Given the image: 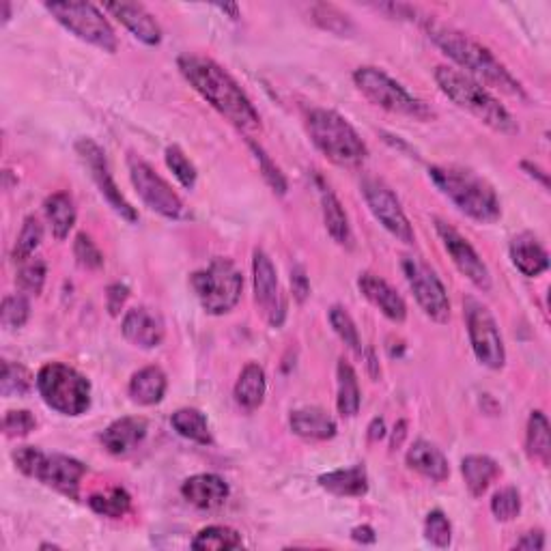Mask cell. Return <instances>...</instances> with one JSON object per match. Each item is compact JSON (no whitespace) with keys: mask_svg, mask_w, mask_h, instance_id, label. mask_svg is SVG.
Masks as SVG:
<instances>
[{"mask_svg":"<svg viewBox=\"0 0 551 551\" xmlns=\"http://www.w3.org/2000/svg\"><path fill=\"white\" fill-rule=\"evenodd\" d=\"M465 321L476 360L491 371H500L506 364V349L498 321L489 308L476 300H465Z\"/></svg>","mask_w":551,"mask_h":551,"instance_id":"obj_13","label":"cell"},{"mask_svg":"<svg viewBox=\"0 0 551 551\" xmlns=\"http://www.w3.org/2000/svg\"><path fill=\"white\" fill-rule=\"evenodd\" d=\"M429 177L446 199L461 214L480 222L493 224L502 216V205L491 183L461 166H431Z\"/></svg>","mask_w":551,"mask_h":551,"instance_id":"obj_3","label":"cell"},{"mask_svg":"<svg viewBox=\"0 0 551 551\" xmlns=\"http://www.w3.org/2000/svg\"><path fill=\"white\" fill-rule=\"evenodd\" d=\"M177 67L181 76L190 82V87L226 121H231L244 132L261 130V115L257 108L222 65L201 54H181Z\"/></svg>","mask_w":551,"mask_h":551,"instance_id":"obj_1","label":"cell"},{"mask_svg":"<svg viewBox=\"0 0 551 551\" xmlns=\"http://www.w3.org/2000/svg\"><path fill=\"white\" fill-rule=\"evenodd\" d=\"M491 513L498 521H513L521 513V496L515 487H504L491 498Z\"/></svg>","mask_w":551,"mask_h":551,"instance_id":"obj_44","label":"cell"},{"mask_svg":"<svg viewBox=\"0 0 551 551\" xmlns=\"http://www.w3.org/2000/svg\"><path fill=\"white\" fill-rule=\"evenodd\" d=\"M461 474L472 498L485 496L493 480L500 476V465L487 455H468L461 461Z\"/></svg>","mask_w":551,"mask_h":551,"instance_id":"obj_30","label":"cell"},{"mask_svg":"<svg viewBox=\"0 0 551 551\" xmlns=\"http://www.w3.org/2000/svg\"><path fill=\"white\" fill-rule=\"evenodd\" d=\"M401 267L409 289H412L418 306L422 308L429 319L435 323H448L450 321V300L448 291L440 276L435 274L431 265H427L420 257L414 254H405L401 259Z\"/></svg>","mask_w":551,"mask_h":551,"instance_id":"obj_12","label":"cell"},{"mask_svg":"<svg viewBox=\"0 0 551 551\" xmlns=\"http://www.w3.org/2000/svg\"><path fill=\"white\" fill-rule=\"evenodd\" d=\"M164 160H166L168 171H171L177 177V181L181 183V186L186 190H194L196 179H199V173H196V166L190 162L188 155L181 151V147H177V145L168 147L166 153H164Z\"/></svg>","mask_w":551,"mask_h":551,"instance_id":"obj_41","label":"cell"},{"mask_svg":"<svg viewBox=\"0 0 551 551\" xmlns=\"http://www.w3.org/2000/svg\"><path fill=\"white\" fill-rule=\"evenodd\" d=\"M149 422L143 416H125L112 422L102 433V446L115 457L130 455L147 437Z\"/></svg>","mask_w":551,"mask_h":551,"instance_id":"obj_22","label":"cell"},{"mask_svg":"<svg viewBox=\"0 0 551 551\" xmlns=\"http://www.w3.org/2000/svg\"><path fill=\"white\" fill-rule=\"evenodd\" d=\"M218 9H220L222 13H229V16H231L233 20H237V18H239V7H237L235 3H229V5H218Z\"/></svg>","mask_w":551,"mask_h":551,"instance_id":"obj_55","label":"cell"},{"mask_svg":"<svg viewBox=\"0 0 551 551\" xmlns=\"http://www.w3.org/2000/svg\"><path fill=\"white\" fill-rule=\"evenodd\" d=\"M13 463L24 474L39 483L63 493L69 500H78L80 483L87 474V465L67 455H48L35 446H20L13 450Z\"/></svg>","mask_w":551,"mask_h":551,"instance_id":"obj_7","label":"cell"},{"mask_svg":"<svg viewBox=\"0 0 551 551\" xmlns=\"http://www.w3.org/2000/svg\"><path fill=\"white\" fill-rule=\"evenodd\" d=\"M319 181V199H321V211H323V222H326V229L330 237L338 246L353 248V233L351 224L347 218V211L343 203L338 201V196L332 192L330 186H326L321 179Z\"/></svg>","mask_w":551,"mask_h":551,"instance_id":"obj_26","label":"cell"},{"mask_svg":"<svg viewBox=\"0 0 551 551\" xmlns=\"http://www.w3.org/2000/svg\"><path fill=\"white\" fill-rule=\"evenodd\" d=\"M35 386L44 403L63 416H82L91 407V381L74 366L48 362L39 369Z\"/></svg>","mask_w":551,"mask_h":551,"instance_id":"obj_6","label":"cell"},{"mask_svg":"<svg viewBox=\"0 0 551 551\" xmlns=\"http://www.w3.org/2000/svg\"><path fill=\"white\" fill-rule=\"evenodd\" d=\"M74 257L84 270H100V267H104V254L87 233L76 235Z\"/></svg>","mask_w":551,"mask_h":551,"instance_id":"obj_45","label":"cell"},{"mask_svg":"<svg viewBox=\"0 0 551 551\" xmlns=\"http://www.w3.org/2000/svg\"><path fill=\"white\" fill-rule=\"evenodd\" d=\"M291 431L308 442H328L336 437L338 427L330 412L321 407H300L289 416Z\"/></svg>","mask_w":551,"mask_h":551,"instance_id":"obj_23","label":"cell"},{"mask_svg":"<svg viewBox=\"0 0 551 551\" xmlns=\"http://www.w3.org/2000/svg\"><path fill=\"white\" fill-rule=\"evenodd\" d=\"M76 153L80 155V160L84 162V166L89 168V173L95 181L97 190H100V194L104 196L106 203L112 207V211H115L117 216H121L125 222H130V224L138 222L136 207H132V203L127 201L125 196L121 194L115 177H112V173H110L106 151L100 145H97L95 140L80 138L76 143Z\"/></svg>","mask_w":551,"mask_h":551,"instance_id":"obj_15","label":"cell"},{"mask_svg":"<svg viewBox=\"0 0 551 551\" xmlns=\"http://www.w3.org/2000/svg\"><path fill=\"white\" fill-rule=\"evenodd\" d=\"M306 130L313 145L336 166H360L369 155V149H366V143L356 132V127L334 110H310L306 117Z\"/></svg>","mask_w":551,"mask_h":551,"instance_id":"obj_5","label":"cell"},{"mask_svg":"<svg viewBox=\"0 0 551 551\" xmlns=\"http://www.w3.org/2000/svg\"><path fill=\"white\" fill-rule=\"evenodd\" d=\"M353 84L358 91L369 100L373 106L392 112V115H401L418 121L433 119V110L418 100L416 95L409 93L401 82L388 76L384 69L364 65L353 72Z\"/></svg>","mask_w":551,"mask_h":551,"instance_id":"obj_8","label":"cell"},{"mask_svg":"<svg viewBox=\"0 0 551 551\" xmlns=\"http://www.w3.org/2000/svg\"><path fill=\"white\" fill-rule=\"evenodd\" d=\"M104 11H108L112 18H117L127 31H130L138 41L145 46H160L162 28L155 20L153 13L147 11L145 5L138 3H106Z\"/></svg>","mask_w":551,"mask_h":551,"instance_id":"obj_19","label":"cell"},{"mask_svg":"<svg viewBox=\"0 0 551 551\" xmlns=\"http://www.w3.org/2000/svg\"><path fill=\"white\" fill-rule=\"evenodd\" d=\"M330 326L336 332V336L341 338L353 353H362V341H360V332L356 328V321L351 319V315L343 306L330 308Z\"/></svg>","mask_w":551,"mask_h":551,"instance_id":"obj_42","label":"cell"},{"mask_svg":"<svg viewBox=\"0 0 551 551\" xmlns=\"http://www.w3.org/2000/svg\"><path fill=\"white\" fill-rule=\"evenodd\" d=\"M28 317H31V302H28L26 293L7 295L0 306V323L5 330H20L26 326Z\"/></svg>","mask_w":551,"mask_h":551,"instance_id":"obj_40","label":"cell"},{"mask_svg":"<svg viewBox=\"0 0 551 551\" xmlns=\"http://www.w3.org/2000/svg\"><path fill=\"white\" fill-rule=\"evenodd\" d=\"M358 289L369 300L381 315L390 319L392 323H403L407 319V304L397 293L390 282L379 278L371 272H364L358 278Z\"/></svg>","mask_w":551,"mask_h":551,"instance_id":"obj_20","label":"cell"},{"mask_svg":"<svg viewBox=\"0 0 551 551\" xmlns=\"http://www.w3.org/2000/svg\"><path fill=\"white\" fill-rule=\"evenodd\" d=\"M291 289H293V298L300 304H304L310 295V282L302 265H295L291 270Z\"/></svg>","mask_w":551,"mask_h":551,"instance_id":"obj_49","label":"cell"},{"mask_svg":"<svg viewBox=\"0 0 551 551\" xmlns=\"http://www.w3.org/2000/svg\"><path fill=\"white\" fill-rule=\"evenodd\" d=\"M435 231L440 235L442 244L446 248V252L450 254L452 263H455L457 270L468 278L472 285L480 291H491V274L487 263L480 259V254L476 252V248L465 239L455 226H450L448 222L435 218Z\"/></svg>","mask_w":551,"mask_h":551,"instance_id":"obj_16","label":"cell"},{"mask_svg":"<svg viewBox=\"0 0 551 551\" xmlns=\"http://www.w3.org/2000/svg\"><path fill=\"white\" fill-rule=\"evenodd\" d=\"M244 545L242 534L229 526H209L203 528L199 534L194 536L192 549H203V551H222V549H239Z\"/></svg>","mask_w":551,"mask_h":551,"instance_id":"obj_36","label":"cell"},{"mask_svg":"<svg viewBox=\"0 0 551 551\" xmlns=\"http://www.w3.org/2000/svg\"><path fill=\"white\" fill-rule=\"evenodd\" d=\"M267 394V377L263 366L257 362H248L235 384V401L239 407H244L246 412H254L265 401Z\"/></svg>","mask_w":551,"mask_h":551,"instance_id":"obj_29","label":"cell"},{"mask_svg":"<svg viewBox=\"0 0 551 551\" xmlns=\"http://www.w3.org/2000/svg\"><path fill=\"white\" fill-rule=\"evenodd\" d=\"M3 9H5V16H3V22H9V16H11V5H9V3H3Z\"/></svg>","mask_w":551,"mask_h":551,"instance_id":"obj_56","label":"cell"},{"mask_svg":"<svg viewBox=\"0 0 551 551\" xmlns=\"http://www.w3.org/2000/svg\"><path fill=\"white\" fill-rule=\"evenodd\" d=\"M362 194L375 220L384 226L394 239H399L401 244L414 246L416 242L414 226L409 222L407 214L401 207V201L397 199V194L390 190V186H386L381 179L369 177L362 181Z\"/></svg>","mask_w":551,"mask_h":551,"instance_id":"obj_14","label":"cell"},{"mask_svg":"<svg viewBox=\"0 0 551 551\" xmlns=\"http://www.w3.org/2000/svg\"><path fill=\"white\" fill-rule=\"evenodd\" d=\"M127 171H130L132 186L136 188L138 196L151 211H155V214H160L168 220L190 218V211L186 203L181 201V196L171 188V183L155 173V168L149 162L132 153L130 158H127Z\"/></svg>","mask_w":551,"mask_h":551,"instance_id":"obj_11","label":"cell"},{"mask_svg":"<svg viewBox=\"0 0 551 551\" xmlns=\"http://www.w3.org/2000/svg\"><path fill=\"white\" fill-rule=\"evenodd\" d=\"M351 539L360 545H373L377 541V536L371 526H356L351 530Z\"/></svg>","mask_w":551,"mask_h":551,"instance_id":"obj_51","label":"cell"},{"mask_svg":"<svg viewBox=\"0 0 551 551\" xmlns=\"http://www.w3.org/2000/svg\"><path fill=\"white\" fill-rule=\"evenodd\" d=\"M422 24H425V31L433 44L440 48L448 59H452L461 69H465V76L474 78L480 84H487L491 89H498L508 97H515V100L528 102V93L521 87V82L508 72L489 48L478 44L470 35H465L444 22L425 18Z\"/></svg>","mask_w":551,"mask_h":551,"instance_id":"obj_2","label":"cell"},{"mask_svg":"<svg viewBox=\"0 0 551 551\" xmlns=\"http://www.w3.org/2000/svg\"><path fill=\"white\" fill-rule=\"evenodd\" d=\"M425 536L435 547H448L452 541V526L442 511H431L425 519Z\"/></svg>","mask_w":551,"mask_h":551,"instance_id":"obj_47","label":"cell"},{"mask_svg":"<svg viewBox=\"0 0 551 551\" xmlns=\"http://www.w3.org/2000/svg\"><path fill=\"white\" fill-rule=\"evenodd\" d=\"M41 242H44V226H41V222L35 216H28L22 224L16 246H13V252H11L13 261L24 263L28 259H33V254L41 246Z\"/></svg>","mask_w":551,"mask_h":551,"instance_id":"obj_37","label":"cell"},{"mask_svg":"<svg viewBox=\"0 0 551 551\" xmlns=\"http://www.w3.org/2000/svg\"><path fill=\"white\" fill-rule=\"evenodd\" d=\"M248 145H250V149L254 153V160L259 162V168H261V173H263V177L267 181V186H270L278 196H285L287 190H289V183H287L285 173H282L280 168L274 164V160L263 151V147H259L257 143H252V140H248Z\"/></svg>","mask_w":551,"mask_h":551,"instance_id":"obj_43","label":"cell"},{"mask_svg":"<svg viewBox=\"0 0 551 551\" xmlns=\"http://www.w3.org/2000/svg\"><path fill=\"white\" fill-rule=\"evenodd\" d=\"M87 502L93 513L108 519H121L130 513L132 508V496L123 487H110L106 491H97L93 496H89Z\"/></svg>","mask_w":551,"mask_h":551,"instance_id":"obj_35","label":"cell"},{"mask_svg":"<svg viewBox=\"0 0 551 551\" xmlns=\"http://www.w3.org/2000/svg\"><path fill=\"white\" fill-rule=\"evenodd\" d=\"M508 252H511L513 265L528 278H536L549 270V254L532 233L517 235L508 246Z\"/></svg>","mask_w":551,"mask_h":551,"instance_id":"obj_24","label":"cell"},{"mask_svg":"<svg viewBox=\"0 0 551 551\" xmlns=\"http://www.w3.org/2000/svg\"><path fill=\"white\" fill-rule=\"evenodd\" d=\"M46 9L56 22L78 39L108 54L117 52V33L100 7H95L93 3H46Z\"/></svg>","mask_w":551,"mask_h":551,"instance_id":"obj_10","label":"cell"},{"mask_svg":"<svg viewBox=\"0 0 551 551\" xmlns=\"http://www.w3.org/2000/svg\"><path fill=\"white\" fill-rule=\"evenodd\" d=\"M44 211H46V218L50 222L52 235L59 239V242H63V239H67L69 231L74 229L76 218H78L74 199L67 192H54L46 199Z\"/></svg>","mask_w":551,"mask_h":551,"instance_id":"obj_32","label":"cell"},{"mask_svg":"<svg viewBox=\"0 0 551 551\" xmlns=\"http://www.w3.org/2000/svg\"><path fill=\"white\" fill-rule=\"evenodd\" d=\"M121 332L127 343H132L138 349H155L164 343V321L158 313H153L147 306H136L127 310Z\"/></svg>","mask_w":551,"mask_h":551,"instance_id":"obj_18","label":"cell"},{"mask_svg":"<svg viewBox=\"0 0 551 551\" xmlns=\"http://www.w3.org/2000/svg\"><path fill=\"white\" fill-rule=\"evenodd\" d=\"M386 437V422L384 418H375L369 425V440L371 442H379Z\"/></svg>","mask_w":551,"mask_h":551,"instance_id":"obj_53","label":"cell"},{"mask_svg":"<svg viewBox=\"0 0 551 551\" xmlns=\"http://www.w3.org/2000/svg\"><path fill=\"white\" fill-rule=\"evenodd\" d=\"M252 282H254V302L261 308L263 317L270 326L280 328L287 317V304L282 298L278 285V274L272 259L263 250H254L252 257Z\"/></svg>","mask_w":551,"mask_h":551,"instance_id":"obj_17","label":"cell"},{"mask_svg":"<svg viewBox=\"0 0 551 551\" xmlns=\"http://www.w3.org/2000/svg\"><path fill=\"white\" fill-rule=\"evenodd\" d=\"M171 425L181 437H186V440H190V442L203 444V446L211 444L207 418L203 412H199V409H194V407L177 409L171 418Z\"/></svg>","mask_w":551,"mask_h":551,"instance_id":"obj_34","label":"cell"},{"mask_svg":"<svg viewBox=\"0 0 551 551\" xmlns=\"http://www.w3.org/2000/svg\"><path fill=\"white\" fill-rule=\"evenodd\" d=\"M515 549H526V551H541L545 549V534L541 530L524 534V539L515 543Z\"/></svg>","mask_w":551,"mask_h":551,"instance_id":"obj_50","label":"cell"},{"mask_svg":"<svg viewBox=\"0 0 551 551\" xmlns=\"http://www.w3.org/2000/svg\"><path fill=\"white\" fill-rule=\"evenodd\" d=\"M35 429H37V420L31 412H26V409H11V412L5 414L3 431L9 440H18V437L31 435Z\"/></svg>","mask_w":551,"mask_h":551,"instance_id":"obj_46","label":"cell"},{"mask_svg":"<svg viewBox=\"0 0 551 551\" xmlns=\"http://www.w3.org/2000/svg\"><path fill=\"white\" fill-rule=\"evenodd\" d=\"M166 388H168V379L160 366H145V369H140L132 375L127 392H130V399L134 403L153 407L164 401Z\"/></svg>","mask_w":551,"mask_h":551,"instance_id":"obj_28","label":"cell"},{"mask_svg":"<svg viewBox=\"0 0 551 551\" xmlns=\"http://www.w3.org/2000/svg\"><path fill=\"white\" fill-rule=\"evenodd\" d=\"M405 435H407V420H399L397 422V427H394V433H392V448H399L405 440Z\"/></svg>","mask_w":551,"mask_h":551,"instance_id":"obj_54","label":"cell"},{"mask_svg":"<svg viewBox=\"0 0 551 551\" xmlns=\"http://www.w3.org/2000/svg\"><path fill=\"white\" fill-rule=\"evenodd\" d=\"M317 483L321 489H326L338 498H362L369 493V474H366L364 465L321 474Z\"/></svg>","mask_w":551,"mask_h":551,"instance_id":"obj_27","label":"cell"},{"mask_svg":"<svg viewBox=\"0 0 551 551\" xmlns=\"http://www.w3.org/2000/svg\"><path fill=\"white\" fill-rule=\"evenodd\" d=\"M521 171H526L528 177H532V179L539 181L545 190L549 188V175H547L545 171H541V168L536 166V164H532V162H521Z\"/></svg>","mask_w":551,"mask_h":551,"instance_id":"obj_52","label":"cell"},{"mask_svg":"<svg viewBox=\"0 0 551 551\" xmlns=\"http://www.w3.org/2000/svg\"><path fill=\"white\" fill-rule=\"evenodd\" d=\"M336 379H338V397H336L338 414L343 418H356L362 405V392L358 384V375L345 358L338 360Z\"/></svg>","mask_w":551,"mask_h":551,"instance_id":"obj_31","label":"cell"},{"mask_svg":"<svg viewBox=\"0 0 551 551\" xmlns=\"http://www.w3.org/2000/svg\"><path fill=\"white\" fill-rule=\"evenodd\" d=\"M127 298H130V287L121 285V282H115V285H110L106 291V306L108 313L112 317H119V313L123 310Z\"/></svg>","mask_w":551,"mask_h":551,"instance_id":"obj_48","label":"cell"},{"mask_svg":"<svg viewBox=\"0 0 551 551\" xmlns=\"http://www.w3.org/2000/svg\"><path fill=\"white\" fill-rule=\"evenodd\" d=\"M192 289L207 315H226L242 300L244 276L231 261L218 257L205 270L192 274Z\"/></svg>","mask_w":551,"mask_h":551,"instance_id":"obj_9","label":"cell"},{"mask_svg":"<svg viewBox=\"0 0 551 551\" xmlns=\"http://www.w3.org/2000/svg\"><path fill=\"white\" fill-rule=\"evenodd\" d=\"M526 450L530 459L539 461L543 468H547L551 461V435H549V420L543 412L530 414L526 427Z\"/></svg>","mask_w":551,"mask_h":551,"instance_id":"obj_33","label":"cell"},{"mask_svg":"<svg viewBox=\"0 0 551 551\" xmlns=\"http://www.w3.org/2000/svg\"><path fill=\"white\" fill-rule=\"evenodd\" d=\"M405 461L409 465V470L433 480V483H444L450 476V465L444 457V452L427 440H418L409 446Z\"/></svg>","mask_w":551,"mask_h":551,"instance_id":"obj_25","label":"cell"},{"mask_svg":"<svg viewBox=\"0 0 551 551\" xmlns=\"http://www.w3.org/2000/svg\"><path fill=\"white\" fill-rule=\"evenodd\" d=\"M46 276H48V265L44 259H28L20 263V270L16 274V285L20 293L26 295H41L46 285Z\"/></svg>","mask_w":551,"mask_h":551,"instance_id":"obj_39","label":"cell"},{"mask_svg":"<svg viewBox=\"0 0 551 551\" xmlns=\"http://www.w3.org/2000/svg\"><path fill=\"white\" fill-rule=\"evenodd\" d=\"M181 496L201 511H214L229 500L231 489L218 474H194L183 480Z\"/></svg>","mask_w":551,"mask_h":551,"instance_id":"obj_21","label":"cell"},{"mask_svg":"<svg viewBox=\"0 0 551 551\" xmlns=\"http://www.w3.org/2000/svg\"><path fill=\"white\" fill-rule=\"evenodd\" d=\"M435 82L452 104H457L461 110L470 112L472 117L483 121L493 132H500L504 136L519 134V125L511 112L489 93L487 87H483V84L476 82L474 78L465 76L455 67L440 65L435 69Z\"/></svg>","mask_w":551,"mask_h":551,"instance_id":"obj_4","label":"cell"},{"mask_svg":"<svg viewBox=\"0 0 551 551\" xmlns=\"http://www.w3.org/2000/svg\"><path fill=\"white\" fill-rule=\"evenodd\" d=\"M33 388V375L18 362H3V377H0V392L3 397H24Z\"/></svg>","mask_w":551,"mask_h":551,"instance_id":"obj_38","label":"cell"}]
</instances>
